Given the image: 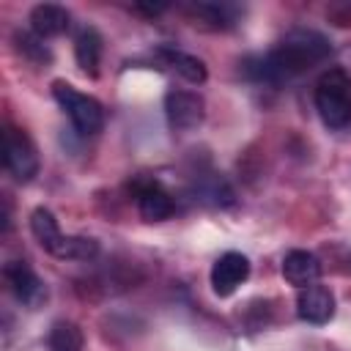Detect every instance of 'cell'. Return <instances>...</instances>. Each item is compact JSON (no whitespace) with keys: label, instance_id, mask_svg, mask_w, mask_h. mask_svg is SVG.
<instances>
[{"label":"cell","instance_id":"cell-10","mask_svg":"<svg viewBox=\"0 0 351 351\" xmlns=\"http://www.w3.org/2000/svg\"><path fill=\"white\" fill-rule=\"evenodd\" d=\"M296 313L307 324H315V326L329 324L332 315H335V296H332V291L326 285H318V282L302 288L299 296H296Z\"/></svg>","mask_w":351,"mask_h":351},{"label":"cell","instance_id":"cell-11","mask_svg":"<svg viewBox=\"0 0 351 351\" xmlns=\"http://www.w3.org/2000/svg\"><path fill=\"white\" fill-rule=\"evenodd\" d=\"M282 277L299 291L307 285H315L321 277V261L307 250H291L282 258Z\"/></svg>","mask_w":351,"mask_h":351},{"label":"cell","instance_id":"cell-18","mask_svg":"<svg viewBox=\"0 0 351 351\" xmlns=\"http://www.w3.org/2000/svg\"><path fill=\"white\" fill-rule=\"evenodd\" d=\"M165 8H167L165 3H156V5H143V3H140V5H137V11H143V14H151V16H154V14H162Z\"/></svg>","mask_w":351,"mask_h":351},{"label":"cell","instance_id":"cell-2","mask_svg":"<svg viewBox=\"0 0 351 351\" xmlns=\"http://www.w3.org/2000/svg\"><path fill=\"white\" fill-rule=\"evenodd\" d=\"M30 230L36 236V241L55 258H66V261H88L99 252V244L93 239L85 236H63L55 214L44 206H38L30 214Z\"/></svg>","mask_w":351,"mask_h":351},{"label":"cell","instance_id":"cell-1","mask_svg":"<svg viewBox=\"0 0 351 351\" xmlns=\"http://www.w3.org/2000/svg\"><path fill=\"white\" fill-rule=\"evenodd\" d=\"M329 41L326 36L315 33V30H291L269 55L263 58H255V66H247V71L255 77V80H263V82H277L282 77H293V74H302L307 71L310 66L321 63L326 55H329Z\"/></svg>","mask_w":351,"mask_h":351},{"label":"cell","instance_id":"cell-9","mask_svg":"<svg viewBox=\"0 0 351 351\" xmlns=\"http://www.w3.org/2000/svg\"><path fill=\"white\" fill-rule=\"evenodd\" d=\"M250 277V261L241 252H225L211 266V288L217 296H230Z\"/></svg>","mask_w":351,"mask_h":351},{"label":"cell","instance_id":"cell-13","mask_svg":"<svg viewBox=\"0 0 351 351\" xmlns=\"http://www.w3.org/2000/svg\"><path fill=\"white\" fill-rule=\"evenodd\" d=\"M156 55L165 60L167 69H173L178 77H184L186 82L197 85V82H206L208 71H206V63L189 52H181V49H173V47H159Z\"/></svg>","mask_w":351,"mask_h":351},{"label":"cell","instance_id":"cell-6","mask_svg":"<svg viewBox=\"0 0 351 351\" xmlns=\"http://www.w3.org/2000/svg\"><path fill=\"white\" fill-rule=\"evenodd\" d=\"M3 277L11 288V293L16 296V302H22L25 307L36 310L47 302V285L25 261H8L3 269Z\"/></svg>","mask_w":351,"mask_h":351},{"label":"cell","instance_id":"cell-12","mask_svg":"<svg viewBox=\"0 0 351 351\" xmlns=\"http://www.w3.org/2000/svg\"><path fill=\"white\" fill-rule=\"evenodd\" d=\"M69 11L58 3H41L30 11V33H36L38 38H55L63 36L69 30Z\"/></svg>","mask_w":351,"mask_h":351},{"label":"cell","instance_id":"cell-15","mask_svg":"<svg viewBox=\"0 0 351 351\" xmlns=\"http://www.w3.org/2000/svg\"><path fill=\"white\" fill-rule=\"evenodd\" d=\"M49 351H82V329L71 321H58L49 329Z\"/></svg>","mask_w":351,"mask_h":351},{"label":"cell","instance_id":"cell-8","mask_svg":"<svg viewBox=\"0 0 351 351\" xmlns=\"http://www.w3.org/2000/svg\"><path fill=\"white\" fill-rule=\"evenodd\" d=\"M134 197H137V208H140V217L148 219V222H162L173 214V197L170 192L159 184V181H151V178H140L134 181Z\"/></svg>","mask_w":351,"mask_h":351},{"label":"cell","instance_id":"cell-14","mask_svg":"<svg viewBox=\"0 0 351 351\" xmlns=\"http://www.w3.org/2000/svg\"><path fill=\"white\" fill-rule=\"evenodd\" d=\"M101 49H104V47H101V36H99L96 27H82V30L77 33V38H74V58H77V66H80L85 74H90V77L99 74Z\"/></svg>","mask_w":351,"mask_h":351},{"label":"cell","instance_id":"cell-7","mask_svg":"<svg viewBox=\"0 0 351 351\" xmlns=\"http://www.w3.org/2000/svg\"><path fill=\"white\" fill-rule=\"evenodd\" d=\"M165 115H167V123L173 129L189 132V129L203 123L206 104L192 90H167V96H165Z\"/></svg>","mask_w":351,"mask_h":351},{"label":"cell","instance_id":"cell-17","mask_svg":"<svg viewBox=\"0 0 351 351\" xmlns=\"http://www.w3.org/2000/svg\"><path fill=\"white\" fill-rule=\"evenodd\" d=\"M16 44H19V49L27 55V58H33L36 63H47L52 55H49V49L44 47V38H38L36 33H16Z\"/></svg>","mask_w":351,"mask_h":351},{"label":"cell","instance_id":"cell-4","mask_svg":"<svg viewBox=\"0 0 351 351\" xmlns=\"http://www.w3.org/2000/svg\"><path fill=\"white\" fill-rule=\"evenodd\" d=\"M52 96L63 107V112L69 115L71 126L80 134H96V132H101V126H104V110H101V104L93 96L80 93L74 85H69L63 80H55L52 82Z\"/></svg>","mask_w":351,"mask_h":351},{"label":"cell","instance_id":"cell-3","mask_svg":"<svg viewBox=\"0 0 351 351\" xmlns=\"http://www.w3.org/2000/svg\"><path fill=\"white\" fill-rule=\"evenodd\" d=\"M315 110L329 129L351 123V80L343 69H329L315 82Z\"/></svg>","mask_w":351,"mask_h":351},{"label":"cell","instance_id":"cell-16","mask_svg":"<svg viewBox=\"0 0 351 351\" xmlns=\"http://www.w3.org/2000/svg\"><path fill=\"white\" fill-rule=\"evenodd\" d=\"M195 14H200L211 27H230V25H236L239 8L236 5H225V3H200L195 8Z\"/></svg>","mask_w":351,"mask_h":351},{"label":"cell","instance_id":"cell-5","mask_svg":"<svg viewBox=\"0 0 351 351\" xmlns=\"http://www.w3.org/2000/svg\"><path fill=\"white\" fill-rule=\"evenodd\" d=\"M3 162H5V170L22 184L33 181L41 167L33 140L22 129H14V126L3 132Z\"/></svg>","mask_w":351,"mask_h":351}]
</instances>
